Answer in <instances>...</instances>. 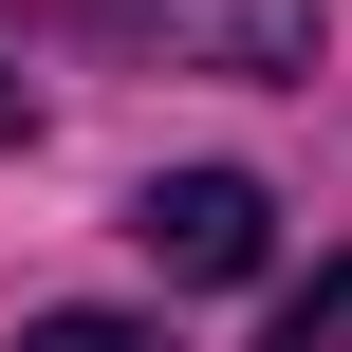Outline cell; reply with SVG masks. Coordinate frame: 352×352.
Listing matches in <instances>:
<instances>
[{
  "mask_svg": "<svg viewBox=\"0 0 352 352\" xmlns=\"http://www.w3.org/2000/svg\"><path fill=\"white\" fill-rule=\"evenodd\" d=\"M74 19L167 74H316V0H74Z\"/></svg>",
  "mask_w": 352,
  "mask_h": 352,
  "instance_id": "1",
  "label": "cell"
},
{
  "mask_svg": "<svg viewBox=\"0 0 352 352\" xmlns=\"http://www.w3.org/2000/svg\"><path fill=\"white\" fill-rule=\"evenodd\" d=\"M130 241H148L167 278H260V186H241V167H148V186H130Z\"/></svg>",
  "mask_w": 352,
  "mask_h": 352,
  "instance_id": "2",
  "label": "cell"
},
{
  "mask_svg": "<svg viewBox=\"0 0 352 352\" xmlns=\"http://www.w3.org/2000/svg\"><path fill=\"white\" fill-rule=\"evenodd\" d=\"M260 352H352V260H316V278L260 316Z\"/></svg>",
  "mask_w": 352,
  "mask_h": 352,
  "instance_id": "3",
  "label": "cell"
},
{
  "mask_svg": "<svg viewBox=\"0 0 352 352\" xmlns=\"http://www.w3.org/2000/svg\"><path fill=\"white\" fill-rule=\"evenodd\" d=\"M19 352H167V334H148V316H37Z\"/></svg>",
  "mask_w": 352,
  "mask_h": 352,
  "instance_id": "4",
  "label": "cell"
},
{
  "mask_svg": "<svg viewBox=\"0 0 352 352\" xmlns=\"http://www.w3.org/2000/svg\"><path fill=\"white\" fill-rule=\"evenodd\" d=\"M19 130H37V93H19V74H0V148H19Z\"/></svg>",
  "mask_w": 352,
  "mask_h": 352,
  "instance_id": "5",
  "label": "cell"
}]
</instances>
